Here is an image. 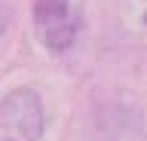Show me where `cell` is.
Listing matches in <instances>:
<instances>
[{"instance_id": "cell-1", "label": "cell", "mask_w": 147, "mask_h": 141, "mask_svg": "<svg viewBox=\"0 0 147 141\" xmlns=\"http://www.w3.org/2000/svg\"><path fill=\"white\" fill-rule=\"evenodd\" d=\"M43 123V101L34 89L22 86L0 98V141H40Z\"/></svg>"}, {"instance_id": "cell-2", "label": "cell", "mask_w": 147, "mask_h": 141, "mask_svg": "<svg viewBox=\"0 0 147 141\" xmlns=\"http://www.w3.org/2000/svg\"><path fill=\"white\" fill-rule=\"evenodd\" d=\"M31 25H34L37 40L49 52L71 49L80 31V19L74 12L71 0H37L31 9Z\"/></svg>"}, {"instance_id": "cell-3", "label": "cell", "mask_w": 147, "mask_h": 141, "mask_svg": "<svg viewBox=\"0 0 147 141\" xmlns=\"http://www.w3.org/2000/svg\"><path fill=\"white\" fill-rule=\"evenodd\" d=\"M3 31H6V12H0V37H3Z\"/></svg>"}, {"instance_id": "cell-4", "label": "cell", "mask_w": 147, "mask_h": 141, "mask_svg": "<svg viewBox=\"0 0 147 141\" xmlns=\"http://www.w3.org/2000/svg\"><path fill=\"white\" fill-rule=\"evenodd\" d=\"M144 22H147V16H144Z\"/></svg>"}]
</instances>
